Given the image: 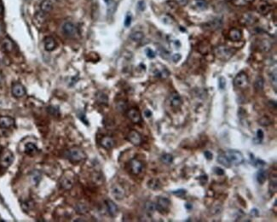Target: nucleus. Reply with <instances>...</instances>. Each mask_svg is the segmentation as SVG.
Segmentation results:
<instances>
[{
  "label": "nucleus",
  "instance_id": "nucleus-1",
  "mask_svg": "<svg viewBox=\"0 0 277 222\" xmlns=\"http://www.w3.org/2000/svg\"><path fill=\"white\" fill-rule=\"evenodd\" d=\"M68 158L73 163H79L86 159V155L84 152V150L79 149V147H73L68 150Z\"/></svg>",
  "mask_w": 277,
  "mask_h": 222
},
{
  "label": "nucleus",
  "instance_id": "nucleus-2",
  "mask_svg": "<svg viewBox=\"0 0 277 222\" xmlns=\"http://www.w3.org/2000/svg\"><path fill=\"white\" fill-rule=\"evenodd\" d=\"M214 54L220 60L227 61L233 56V51L231 49L225 45H219L214 49Z\"/></svg>",
  "mask_w": 277,
  "mask_h": 222
},
{
  "label": "nucleus",
  "instance_id": "nucleus-3",
  "mask_svg": "<svg viewBox=\"0 0 277 222\" xmlns=\"http://www.w3.org/2000/svg\"><path fill=\"white\" fill-rule=\"evenodd\" d=\"M225 155L226 156L228 157V159L230 161V163L235 165V166L240 165L244 161V156H243L242 153L240 151H239V150H228L225 153Z\"/></svg>",
  "mask_w": 277,
  "mask_h": 222
},
{
  "label": "nucleus",
  "instance_id": "nucleus-4",
  "mask_svg": "<svg viewBox=\"0 0 277 222\" xmlns=\"http://www.w3.org/2000/svg\"><path fill=\"white\" fill-rule=\"evenodd\" d=\"M62 31L63 34L68 38H76L79 35V31L75 25L70 21H66L62 26Z\"/></svg>",
  "mask_w": 277,
  "mask_h": 222
},
{
  "label": "nucleus",
  "instance_id": "nucleus-5",
  "mask_svg": "<svg viewBox=\"0 0 277 222\" xmlns=\"http://www.w3.org/2000/svg\"><path fill=\"white\" fill-rule=\"evenodd\" d=\"M14 161V155L11 150H4L0 156V166L4 168H7L11 166Z\"/></svg>",
  "mask_w": 277,
  "mask_h": 222
},
{
  "label": "nucleus",
  "instance_id": "nucleus-6",
  "mask_svg": "<svg viewBox=\"0 0 277 222\" xmlns=\"http://www.w3.org/2000/svg\"><path fill=\"white\" fill-rule=\"evenodd\" d=\"M248 83H249L248 77H247L246 73H244V72L239 73L234 79V85L235 87L239 89L246 88V86L248 85Z\"/></svg>",
  "mask_w": 277,
  "mask_h": 222
},
{
  "label": "nucleus",
  "instance_id": "nucleus-7",
  "mask_svg": "<svg viewBox=\"0 0 277 222\" xmlns=\"http://www.w3.org/2000/svg\"><path fill=\"white\" fill-rule=\"evenodd\" d=\"M170 206H171V201L167 197H159L156 204V210L161 214H164L169 210Z\"/></svg>",
  "mask_w": 277,
  "mask_h": 222
},
{
  "label": "nucleus",
  "instance_id": "nucleus-8",
  "mask_svg": "<svg viewBox=\"0 0 277 222\" xmlns=\"http://www.w3.org/2000/svg\"><path fill=\"white\" fill-rule=\"evenodd\" d=\"M111 193H112V196L113 197L115 198L116 200H122L125 197V191L121 185L118 184H113L112 186V189H111Z\"/></svg>",
  "mask_w": 277,
  "mask_h": 222
},
{
  "label": "nucleus",
  "instance_id": "nucleus-9",
  "mask_svg": "<svg viewBox=\"0 0 277 222\" xmlns=\"http://www.w3.org/2000/svg\"><path fill=\"white\" fill-rule=\"evenodd\" d=\"M143 165L137 159H132L130 161V173L134 175H138L143 171Z\"/></svg>",
  "mask_w": 277,
  "mask_h": 222
},
{
  "label": "nucleus",
  "instance_id": "nucleus-10",
  "mask_svg": "<svg viewBox=\"0 0 277 222\" xmlns=\"http://www.w3.org/2000/svg\"><path fill=\"white\" fill-rule=\"evenodd\" d=\"M127 138L133 145H140L142 143V136L136 130H131L127 135Z\"/></svg>",
  "mask_w": 277,
  "mask_h": 222
},
{
  "label": "nucleus",
  "instance_id": "nucleus-11",
  "mask_svg": "<svg viewBox=\"0 0 277 222\" xmlns=\"http://www.w3.org/2000/svg\"><path fill=\"white\" fill-rule=\"evenodd\" d=\"M127 116H128V118L135 124H139L142 121L141 113L137 109H129V111L127 112Z\"/></svg>",
  "mask_w": 277,
  "mask_h": 222
},
{
  "label": "nucleus",
  "instance_id": "nucleus-12",
  "mask_svg": "<svg viewBox=\"0 0 277 222\" xmlns=\"http://www.w3.org/2000/svg\"><path fill=\"white\" fill-rule=\"evenodd\" d=\"M12 94L15 97H22L26 94V89L20 83H15L12 86Z\"/></svg>",
  "mask_w": 277,
  "mask_h": 222
},
{
  "label": "nucleus",
  "instance_id": "nucleus-13",
  "mask_svg": "<svg viewBox=\"0 0 277 222\" xmlns=\"http://www.w3.org/2000/svg\"><path fill=\"white\" fill-rule=\"evenodd\" d=\"M169 100H170V104H171V106L172 108H174V109H178L182 105L181 97L179 96L178 92H172L171 95H170Z\"/></svg>",
  "mask_w": 277,
  "mask_h": 222
},
{
  "label": "nucleus",
  "instance_id": "nucleus-14",
  "mask_svg": "<svg viewBox=\"0 0 277 222\" xmlns=\"http://www.w3.org/2000/svg\"><path fill=\"white\" fill-rule=\"evenodd\" d=\"M105 203H106L108 212L110 216L111 217H115V216H117L118 213H119V208H118V206L115 204V202H113L112 200H106Z\"/></svg>",
  "mask_w": 277,
  "mask_h": 222
},
{
  "label": "nucleus",
  "instance_id": "nucleus-15",
  "mask_svg": "<svg viewBox=\"0 0 277 222\" xmlns=\"http://www.w3.org/2000/svg\"><path fill=\"white\" fill-rule=\"evenodd\" d=\"M15 125V120L10 116L0 117V127L2 128H11Z\"/></svg>",
  "mask_w": 277,
  "mask_h": 222
},
{
  "label": "nucleus",
  "instance_id": "nucleus-16",
  "mask_svg": "<svg viewBox=\"0 0 277 222\" xmlns=\"http://www.w3.org/2000/svg\"><path fill=\"white\" fill-rule=\"evenodd\" d=\"M114 144H115L114 140L109 136L103 137V138L101 139V145H102V147H103L104 149H106V150H111V149H113V146H114Z\"/></svg>",
  "mask_w": 277,
  "mask_h": 222
},
{
  "label": "nucleus",
  "instance_id": "nucleus-17",
  "mask_svg": "<svg viewBox=\"0 0 277 222\" xmlns=\"http://www.w3.org/2000/svg\"><path fill=\"white\" fill-rule=\"evenodd\" d=\"M153 75L155 76V77H159V78H167L169 75H170V72L168 71L165 67H163L161 66V68H155L154 69H153Z\"/></svg>",
  "mask_w": 277,
  "mask_h": 222
},
{
  "label": "nucleus",
  "instance_id": "nucleus-18",
  "mask_svg": "<svg viewBox=\"0 0 277 222\" xmlns=\"http://www.w3.org/2000/svg\"><path fill=\"white\" fill-rule=\"evenodd\" d=\"M222 26V20L220 19H214V20H210L207 23L205 24V29H209V30H217L220 28Z\"/></svg>",
  "mask_w": 277,
  "mask_h": 222
},
{
  "label": "nucleus",
  "instance_id": "nucleus-19",
  "mask_svg": "<svg viewBox=\"0 0 277 222\" xmlns=\"http://www.w3.org/2000/svg\"><path fill=\"white\" fill-rule=\"evenodd\" d=\"M229 37L230 40L234 41V42H238L242 39V33H241V31L237 28H233L229 31Z\"/></svg>",
  "mask_w": 277,
  "mask_h": 222
},
{
  "label": "nucleus",
  "instance_id": "nucleus-20",
  "mask_svg": "<svg viewBox=\"0 0 277 222\" xmlns=\"http://www.w3.org/2000/svg\"><path fill=\"white\" fill-rule=\"evenodd\" d=\"M56 48V41L52 37H46L45 39V49L47 51H52Z\"/></svg>",
  "mask_w": 277,
  "mask_h": 222
},
{
  "label": "nucleus",
  "instance_id": "nucleus-21",
  "mask_svg": "<svg viewBox=\"0 0 277 222\" xmlns=\"http://www.w3.org/2000/svg\"><path fill=\"white\" fill-rule=\"evenodd\" d=\"M14 43H13V41L11 40V39H9V38H5L3 39L2 41V48H3V50L5 51H7V52H11L14 50Z\"/></svg>",
  "mask_w": 277,
  "mask_h": 222
},
{
  "label": "nucleus",
  "instance_id": "nucleus-22",
  "mask_svg": "<svg viewBox=\"0 0 277 222\" xmlns=\"http://www.w3.org/2000/svg\"><path fill=\"white\" fill-rule=\"evenodd\" d=\"M52 9L53 4L51 0H43L40 3V10L43 13H49L51 11Z\"/></svg>",
  "mask_w": 277,
  "mask_h": 222
},
{
  "label": "nucleus",
  "instance_id": "nucleus-23",
  "mask_svg": "<svg viewBox=\"0 0 277 222\" xmlns=\"http://www.w3.org/2000/svg\"><path fill=\"white\" fill-rule=\"evenodd\" d=\"M257 181L259 184H263L266 182L267 179H268V174L265 170L263 169H260L257 173Z\"/></svg>",
  "mask_w": 277,
  "mask_h": 222
},
{
  "label": "nucleus",
  "instance_id": "nucleus-24",
  "mask_svg": "<svg viewBox=\"0 0 277 222\" xmlns=\"http://www.w3.org/2000/svg\"><path fill=\"white\" fill-rule=\"evenodd\" d=\"M144 208H145V211L147 213V215H153L154 213V211L156 210V204L154 203L153 202L147 201L145 202V205H144Z\"/></svg>",
  "mask_w": 277,
  "mask_h": 222
},
{
  "label": "nucleus",
  "instance_id": "nucleus-25",
  "mask_svg": "<svg viewBox=\"0 0 277 222\" xmlns=\"http://www.w3.org/2000/svg\"><path fill=\"white\" fill-rule=\"evenodd\" d=\"M147 186L150 188L151 190L157 191V190H160L161 188V184L160 180L157 179H152L147 182Z\"/></svg>",
  "mask_w": 277,
  "mask_h": 222
},
{
  "label": "nucleus",
  "instance_id": "nucleus-26",
  "mask_svg": "<svg viewBox=\"0 0 277 222\" xmlns=\"http://www.w3.org/2000/svg\"><path fill=\"white\" fill-rule=\"evenodd\" d=\"M89 208L84 203H78L75 206V211L79 215H86L89 213Z\"/></svg>",
  "mask_w": 277,
  "mask_h": 222
},
{
  "label": "nucleus",
  "instance_id": "nucleus-27",
  "mask_svg": "<svg viewBox=\"0 0 277 222\" xmlns=\"http://www.w3.org/2000/svg\"><path fill=\"white\" fill-rule=\"evenodd\" d=\"M218 161L225 167H230V166H231V163L228 159V157L226 156L225 154H220L218 156Z\"/></svg>",
  "mask_w": 277,
  "mask_h": 222
},
{
  "label": "nucleus",
  "instance_id": "nucleus-28",
  "mask_svg": "<svg viewBox=\"0 0 277 222\" xmlns=\"http://www.w3.org/2000/svg\"><path fill=\"white\" fill-rule=\"evenodd\" d=\"M61 185L65 190H70V189H72L73 185V182L69 178H63L61 180Z\"/></svg>",
  "mask_w": 277,
  "mask_h": 222
},
{
  "label": "nucleus",
  "instance_id": "nucleus-29",
  "mask_svg": "<svg viewBox=\"0 0 277 222\" xmlns=\"http://www.w3.org/2000/svg\"><path fill=\"white\" fill-rule=\"evenodd\" d=\"M38 151V148L34 143H28L25 145V152L28 155H33Z\"/></svg>",
  "mask_w": 277,
  "mask_h": 222
},
{
  "label": "nucleus",
  "instance_id": "nucleus-30",
  "mask_svg": "<svg viewBox=\"0 0 277 222\" xmlns=\"http://www.w3.org/2000/svg\"><path fill=\"white\" fill-rule=\"evenodd\" d=\"M144 37V34L143 32H140V31H136V32H133L132 34L130 35V39L132 41H135V42H139L141 41Z\"/></svg>",
  "mask_w": 277,
  "mask_h": 222
},
{
  "label": "nucleus",
  "instance_id": "nucleus-31",
  "mask_svg": "<svg viewBox=\"0 0 277 222\" xmlns=\"http://www.w3.org/2000/svg\"><path fill=\"white\" fill-rule=\"evenodd\" d=\"M264 85V80L262 77H257L254 82V88L256 91H262Z\"/></svg>",
  "mask_w": 277,
  "mask_h": 222
},
{
  "label": "nucleus",
  "instance_id": "nucleus-32",
  "mask_svg": "<svg viewBox=\"0 0 277 222\" xmlns=\"http://www.w3.org/2000/svg\"><path fill=\"white\" fill-rule=\"evenodd\" d=\"M270 10H271V6L267 3H262V4H260L259 6H258V11L262 15H267V14L270 12Z\"/></svg>",
  "mask_w": 277,
  "mask_h": 222
},
{
  "label": "nucleus",
  "instance_id": "nucleus-33",
  "mask_svg": "<svg viewBox=\"0 0 277 222\" xmlns=\"http://www.w3.org/2000/svg\"><path fill=\"white\" fill-rule=\"evenodd\" d=\"M161 159V161L163 162V163L166 164V165H169V164H171L172 161H173V156H171V154L169 153H165V154H163L160 157Z\"/></svg>",
  "mask_w": 277,
  "mask_h": 222
},
{
  "label": "nucleus",
  "instance_id": "nucleus-34",
  "mask_svg": "<svg viewBox=\"0 0 277 222\" xmlns=\"http://www.w3.org/2000/svg\"><path fill=\"white\" fill-rule=\"evenodd\" d=\"M40 179H41V174L38 171H33L32 174V180L34 183L35 185H37L39 183Z\"/></svg>",
  "mask_w": 277,
  "mask_h": 222
},
{
  "label": "nucleus",
  "instance_id": "nucleus-35",
  "mask_svg": "<svg viewBox=\"0 0 277 222\" xmlns=\"http://www.w3.org/2000/svg\"><path fill=\"white\" fill-rule=\"evenodd\" d=\"M96 97H97V101H98L100 103L108 104V96H107L105 93H103V92H99V93L97 94V96H96Z\"/></svg>",
  "mask_w": 277,
  "mask_h": 222
},
{
  "label": "nucleus",
  "instance_id": "nucleus-36",
  "mask_svg": "<svg viewBox=\"0 0 277 222\" xmlns=\"http://www.w3.org/2000/svg\"><path fill=\"white\" fill-rule=\"evenodd\" d=\"M108 6V13L112 14L115 10V3L113 0H104Z\"/></svg>",
  "mask_w": 277,
  "mask_h": 222
},
{
  "label": "nucleus",
  "instance_id": "nucleus-37",
  "mask_svg": "<svg viewBox=\"0 0 277 222\" xmlns=\"http://www.w3.org/2000/svg\"><path fill=\"white\" fill-rule=\"evenodd\" d=\"M277 182H276V178H274V179H271L270 182V188H269V191H270V194L274 195L275 192H276V188H277Z\"/></svg>",
  "mask_w": 277,
  "mask_h": 222
},
{
  "label": "nucleus",
  "instance_id": "nucleus-38",
  "mask_svg": "<svg viewBox=\"0 0 277 222\" xmlns=\"http://www.w3.org/2000/svg\"><path fill=\"white\" fill-rule=\"evenodd\" d=\"M258 122H259V124L261 126H268L272 124V120L270 119H269V118L266 117V116H263V117H262L261 119H259Z\"/></svg>",
  "mask_w": 277,
  "mask_h": 222
},
{
  "label": "nucleus",
  "instance_id": "nucleus-39",
  "mask_svg": "<svg viewBox=\"0 0 277 222\" xmlns=\"http://www.w3.org/2000/svg\"><path fill=\"white\" fill-rule=\"evenodd\" d=\"M48 112L50 113V115L54 116H58L59 114H60V110H59L58 107H55V106H50L48 108Z\"/></svg>",
  "mask_w": 277,
  "mask_h": 222
},
{
  "label": "nucleus",
  "instance_id": "nucleus-40",
  "mask_svg": "<svg viewBox=\"0 0 277 222\" xmlns=\"http://www.w3.org/2000/svg\"><path fill=\"white\" fill-rule=\"evenodd\" d=\"M270 82H271V84L274 85L275 91H276V87H277L276 70H275V71H274V73H272V74L270 75Z\"/></svg>",
  "mask_w": 277,
  "mask_h": 222
},
{
  "label": "nucleus",
  "instance_id": "nucleus-41",
  "mask_svg": "<svg viewBox=\"0 0 277 222\" xmlns=\"http://www.w3.org/2000/svg\"><path fill=\"white\" fill-rule=\"evenodd\" d=\"M196 7L198 8L199 10H206V8H207V3H205V1L204 0H196Z\"/></svg>",
  "mask_w": 277,
  "mask_h": 222
},
{
  "label": "nucleus",
  "instance_id": "nucleus-42",
  "mask_svg": "<svg viewBox=\"0 0 277 222\" xmlns=\"http://www.w3.org/2000/svg\"><path fill=\"white\" fill-rule=\"evenodd\" d=\"M33 207V205L32 202H25L23 203H21V208L23 209V211L27 212V213L29 210H31Z\"/></svg>",
  "mask_w": 277,
  "mask_h": 222
},
{
  "label": "nucleus",
  "instance_id": "nucleus-43",
  "mask_svg": "<svg viewBox=\"0 0 277 222\" xmlns=\"http://www.w3.org/2000/svg\"><path fill=\"white\" fill-rule=\"evenodd\" d=\"M172 194L176 196V197H184V195L186 194V190H183V189H179V190H177V191H173L171 192Z\"/></svg>",
  "mask_w": 277,
  "mask_h": 222
},
{
  "label": "nucleus",
  "instance_id": "nucleus-44",
  "mask_svg": "<svg viewBox=\"0 0 277 222\" xmlns=\"http://www.w3.org/2000/svg\"><path fill=\"white\" fill-rule=\"evenodd\" d=\"M117 109L119 111H121L123 112L126 109V103L124 102V101H120V102H117Z\"/></svg>",
  "mask_w": 277,
  "mask_h": 222
},
{
  "label": "nucleus",
  "instance_id": "nucleus-45",
  "mask_svg": "<svg viewBox=\"0 0 277 222\" xmlns=\"http://www.w3.org/2000/svg\"><path fill=\"white\" fill-rule=\"evenodd\" d=\"M218 87L221 90H223L226 87V79L225 78H223L222 76L219 77L218 79Z\"/></svg>",
  "mask_w": 277,
  "mask_h": 222
},
{
  "label": "nucleus",
  "instance_id": "nucleus-46",
  "mask_svg": "<svg viewBox=\"0 0 277 222\" xmlns=\"http://www.w3.org/2000/svg\"><path fill=\"white\" fill-rule=\"evenodd\" d=\"M247 0H232L233 4H235V6H243L246 5L247 3Z\"/></svg>",
  "mask_w": 277,
  "mask_h": 222
},
{
  "label": "nucleus",
  "instance_id": "nucleus-47",
  "mask_svg": "<svg viewBox=\"0 0 277 222\" xmlns=\"http://www.w3.org/2000/svg\"><path fill=\"white\" fill-rule=\"evenodd\" d=\"M145 52H146V55H147V57L148 58H150V59H153V58L155 57V53H154V51L150 49V48H147L145 50Z\"/></svg>",
  "mask_w": 277,
  "mask_h": 222
},
{
  "label": "nucleus",
  "instance_id": "nucleus-48",
  "mask_svg": "<svg viewBox=\"0 0 277 222\" xmlns=\"http://www.w3.org/2000/svg\"><path fill=\"white\" fill-rule=\"evenodd\" d=\"M213 171H214V173H215L217 175H218V176H222V175H224V174H225L224 170H223L222 168H221V167H215L213 168Z\"/></svg>",
  "mask_w": 277,
  "mask_h": 222
},
{
  "label": "nucleus",
  "instance_id": "nucleus-49",
  "mask_svg": "<svg viewBox=\"0 0 277 222\" xmlns=\"http://www.w3.org/2000/svg\"><path fill=\"white\" fill-rule=\"evenodd\" d=\"M263 137H264V133H263V130L261 129H258L257 131V138L261 141V140L263 139Z\"/></svg>",
  "mask_w": 277,
  "mask_h": 222
},
{
  "label": "nucleus",
  "instance_id": "nucleus-50",
  "mask_svg": "<svg viewBox=\"0 0 277 222\" xmlns=\"http://www.w3.org/2000/svg\"><path fill=\"white\" fill-rule=\"evenodd\" d=\"M131 23V16L130 14H128L125 17V27H129Z\"/></svg>",
  "mask_w": 277,
  "mask_h": 222
},
{
  "label": "nucleus",
  "instance_id": "nucleus-51",
  "mask_svg": "<svg viewBox=\"0 0 277 222\" xmlns=\"http://www.w3.org/2000/svg\"><path fill=\"white\" fill-rule=\"evenodd\" d=\"M204 156H205V159L208 161L212 160V158H213V155H212V152H210L209 150H206V151L204 152Z\"/></svg>",
  "mask_w": 277,
  "mask_h": 222
},
{
  "label": "nucleus",
  "instance_id": "nucleus-52",
  "mask_svg": "<svg viewBox=\"0 0 277 222\" xmlns=\"http://www.w3.org/2000/svg\"><path fill=\"white\" fill-rule=\"evenodd\" d=\"M145 3H144V1H139L138 3H137V9L141 11H143V10H145Z\"/></svg>",
  "mask_w": 277,
  "mask_h": 222
},
{
  "label": "nucleus",
  "instance_id": "nucleus-53",
  "mask_svg": "<svg viewBox=\"0 0 277 222\" xmlns=\"http://www.w3.org/2000/svg\"><path fill=\"white\" fill-rule=\"evenodd\" d=\"M176 3L180 6H186L188 3V0H176Z\"/></svg>",
  "mask_w": 277,
  "mask_h": 222
},
{
  "label": "nucleus",
  "instance_id": "nucleus-54",
  "mask_svg": "<svg viewBox=\"0 0 277 222\" xmlns=\"http://www.w3.org/2000/svg\"><path fill=\"white\" fill-rule=\"evenodd\" d=\"M171 58H172V60H173L175 62H178V61H180V60H181L182 57L180 54H174V55H172Z\"/></svg>",
  "mask_w": 277,
  "mask_h": 222
},
{
  "label": "nucleus",
  "instance_id": "nucleus-55",
  "mask_svg": "<svg viewBox=\"0 0 277 222\" xmlns=\"http://www.w3.org/2000/svg\"><path fill=\"white\" fill-rule=\"evenodd\" d=\"M251 215L253 216V217H257V216L259 215V212H258V210L257 208H253V210L251 211Z\"/></svg>",
  "mask_w": 277,
  "mask_h": 222
},
{
  "label": "nucleus",
  "instance_id": "nucleus-56",
  "mask_svg": "<svg viewBox=\"0 0 277 222\" xmlns=\"http://www.w3.org/2000/svg\"><path fill=\"white\" fill-rule=\"evenodd\" d=\"M79 118L86 125H88V121H87V120H86V116H85L84 114H82V115H79Z\"/></svg>",
  "mask_w": 277,
  "mask_h": 222
},
{
  "label": "nucleus",
  "instance_id": "nucleus-57",
  "mask_svg": "<svg viewBox=\"0 0 277 222\" xmlns=\"http://www.w3.org/2000/svg\"><path fill=\"white\" fill-rule=\"evenodd\" d=\"M144 115H145V116H146L147 118H150L151 116H152V112H151L149 109H146V110L144 111Z\"/></svg>",
  "mask_w": 277,
  "mask_h": 222
},
{
  "label": "nucleus",
  "instance_id": "nucleus-58",
  "mask_svg": "<svg viewBox=\"0 0 277 222\" xmlns=\"http://www.w3.org/2000/svg\"><path fill=\"white\" fill-rule=\"evenodd\" d=\"M185 208H187V209H192L193 206H192L191 203H186V204H185Z\"/></svg>",
  "mask_w": 277,
  "mask_h": 222
},
{
  "label": "nucleus",
  "instance_id": "nucleus-59",
  "mask_svg": "<svg viewBox=\"0 0 277 222\" xmlns=\"http://www.w3.org/2000/svg\"><path fill=\"white\" fill-rule=\"evenodd\" d=\"M2 12H3V6H2V4L0 3V15L2 14Z\"/></svg>",
  "mask_w": 277,
  "mask_h": 222
},
{
  "label": "nucleus",
  "instance_id": "nucleus-60",
  "mask_svg": "<svg viewBox=\"0 0 277 222\" xmlns=\"http://www.w3.org/2000/svg\"><path fill=\"white\" fill-rule=\"evenodd\" d=\"M1 31H2V26H1V24H0V33H1Z\"/></svg>",
  "mask_w": 277,
  "mask_h": 222
},
{
  "label": "nucleus",
  "instance_id": "nucleus-61",
  "mask_svg": "<svg viewBox=\"0 0 277 222\" xmlns=\"http://www.w3.org/2000/svg\"><path fill=\"white\" fill-rule=\"evenodd\" d=\"M2 83V78H1V76H0V84Z\"/></svg>",
  "mask_w": 277,
  "mask_h": 222
},
{
  "label": "nucleus",
  "instance_id": "nucleus-62",
  "mask_svg": "<svg viewBox=\"0 0 277 222\" xmlns=\"http://www.w3.org/2000/svg\"><path fill=\"white\" fill-rule=\"evenodd\" d=\"M56 1H62V0H56Z\"/></svg>",
  "mask_w": 277,
  "mask_h": 222
}]
</instances>
